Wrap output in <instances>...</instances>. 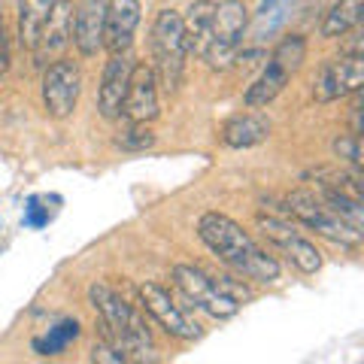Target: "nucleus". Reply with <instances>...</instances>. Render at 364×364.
<instances>
[{
  "instance_id": "nucleus-1",
  "label": "nucleus",
  "mask_w": 364,
  "mask_h": 364,
  "mask_svg": "<svg viewBox=\"0 0 364 364\" xmlns=\"http://www.w3.org/2000/svg\"><path fill=\"white\" fill-rule=\"evenodd\" d=\"M198 237L213 255H219L225 264L237 270L240 277L261 282V286H270V282L279 279V273H282L279 261L267 255L264 249L252 240V234L243 231V225H237L231 215L203 213L198 219Z\"/></svg>"
},
{
  "instance_id": "nucleus-2",
  "label": "nucleus",
  "mask_w": 364,
  "mask_h": 364,
  "mask_svg": "<svg viewBox=\"0 0 364 364\" xmlns=\"http://www.w3.org/2000/svg\"><path fill=\"white\" fill-rule=\"evenodd\" d=\"M88 301L100 316V328L104 337L116 346L124 361H155V343H152V331L146 325L143 313L134 304H128L116 289H109L107 282H95L88 289Z\"/></svg>"
},
{
  "instance_id": "nucleus-3",
  "label": "nucleus",
  "mask_w": 364,
  "mask_h": 364,
  "mask_svg": "<svg viewBox=\"0 0 364 364\" xmlns=\"http://www.w3.org/2000/svg\"><path fill=\"white\" fill-rule=\"evenodd\" d=\"M186 43H182V16L176 9H161L152 25V70L158 91L176 95L186 70Z\"/></svg>"
},
{
  "instance_id": "nucleus-4",
  "label": "nucleus",
  "mask_w": 364,
  "mask_h": 364,
  "mask_svg": "<svg viewBox=\"0 0 364 364\" xmlns=\"http://www.w3.org/2000/svg\"><path fill=\"white\" fill-rule=\"evenodd\" d=\"M304 61H306V40L298 37V33H289V37H282L277 43V49L270 52L267 67L258 73L255 82L246 88L243 104L249 109H261V107L273 104V100L282 95V88L289 85V79L301 70Z\"/></svg>"
},
{
  "instance_id": "nucleus-5",
  "label": "nucleus",
  "mask_w": 364,
  "mask_h": 364,
  "mask_svg": "<svg viewBox=\"0 0 364 364\" xmlns=\"http://www.w3.org/2000/svg\"><path fill=\"white\" fill-rule=\"evenodd\" d=\"M246 28H249V9L243 6V0H222V4H215L213 40H210V49L203 55V61L213 70H228L237 61V55H240Z\"/></svg>"
},
{
  "instance_id": "nucleus-6",
  "label": "nucleus",
  "mask_w": 364,
  "mask_h": 364,
  "mask_svg": "<svg viewBox=\"0 0 364 364\" xmlns=\"http://www.w3.org/2000/svg\"><path fill=\"white\" fill-rule=\"evenodd\" d=\"M286 215L294 222L306 225L310 231H316L318 237H325V240H331L337 246H346V249L361 246V234L346 228L322 200L313 195V191H306V188L291 191V195L286 198Z\"/></svg>"
},
{
  "instance_id": "nucleus-7",
  "label": "nucleus",
  "mask_w": 364,
  "mask_h": 364,
  "mask_svg": "<svg viewBox=\"0 0 364 364\" xmlns=\"http://www.w3.org/2000/svg\"><path fill=\"white\" fill-rule=\"evenodd\" d=\"M173 282H176V289H179L182 298H186L188 306H195V310L207 313L213 318H231V316H237V310H240V304L228 298V294L219 289L215 277L207 273L203 267L176 264L173 267Z\"/></svg>"
},
{
  "instance_id": "nucleus-8",
  "label": "nucleus",
  "mask_w": 364,
  "mask_h": 364,
  "mask_svg": "<svg viewBox=\"0 0 364 364\" xmlns=\"http://www.w3.org/2000/svg\"><path fill=\"white\" fill-rule=\"evenodd\" d=\"M82 95V70L70 58L43 67V109L49 119H70Z\"/></svg>"
},
{
  "instance_id": "nucleus-9",
  "label": "nucleus",
  "mask_w": 364,
  "mask_h": 364,
  "mask_svg": "<svg viewBox=\"0 0 364 364\" xmlns=\"http://www.w3.org/2000/svg\"><path fill=\"white\" fill-rule=\"evenodd\" d=\"M136 294H140L143 313L149 316L158 328H164L170 337L191 343V340H198L203 334L200 325L182 310V304H176V298L164 286H158V282H143V286L136 289Z\"/></svg>"
},
{
  "instance_id": "nucleus-10",
  "label": "nucleus",
  "mask_w": 364,
  "mask_h": 364,
  "mask_svg": "<svg viewBox=\"0 0 364 364\" xmlns=\"http://www.w3.org/2000/svg\"><path fill=\"white\" fill-rule=\"evenodd\" d=\"M258 231L264 234V240L279 249L282 255L289 258V264L294 270L306 273V277H313V273L322 270V252L306 240V237H301L294 228L289 225V219H282V215H258Z\"/></svg>"
},
{
  "instance_id": "nucleus-11",
  "label": "nucleus",
  "mask_w": 364,
  "mask_h": 364,
  "mask_svg": "<svg viewBox=\"0 0 364 364\" xmlns=\"http://www.w3.org/2000/svg\"><path fill=\"white\" fill-rule=\"evenodd\" d=\"M364 85V55H343L325 61L322 70L316 73L313 97L316 104H334L349 95H358Z\"/></svg>"
},
{
  "instance_id": "nucleus-12",
  "label": "nucleus",
  "mask_w": 364,
  "mask_h": 364,
  "mask_svg": "<svg viewBox=\"0 0 364 364\" xmlns=\"http://www.w3.org/2000/svg\"><path fill=\"white\" fill-rule=\"evenodd\" d=\"M73 16H76L73 0H52L49 18H46L40 40L33 46V64L46 67V64L64 58L67 46L73 43Z\"/></svg>"
},
{
  "instance_id": "nucleus-13",
  "label": "nucleus",
  "mask_w": 364,
  "mask_h": 364,
  "mask_svg": "<svg viewBox=\"0 0 364 364\" xmlns=\"http://www.w3.org/2000/svg\"><path fill=\"white\" fill-rule=\"evenodd\" d=\"M134 64L136 61L128 49V52H112L104 67V79H100V88H97V109L109 122L122 119V104H124V95H128Z\"/></svg>"
},
{
  "instance_id": "nucleus-14",
  "label": "nucleus",
  "mask_w": 364,
  "mask_h": 364,
  "mask_svg": "<svg viewBox=\"0 0 364 364\" xmlns=\"http://www.w3.org/2000/svg\"><path fill=\"white\" fill-rule=\"evenodd\" d=\"M122 116L128 122H146V124H152L158 119V82L149 64L143 61L134 64L128 95H124V104H122Z\"/></svg>"
},
{
  "instance_id": "nucleus-15",
  "label": "nucleus",
  "mask_w": 364,
  "mask_h": 364,
  "mask_svg": "<svg viewBox=\"0 0 364 364\" xmlns=\"http://www.w3.org/2000/svg\"><path fill=\"white\" fill-rule=\"evenodd\" d=\"M140 0H107V18H104V49L128 52L134 46V33L140 28Z\"/></svg>"
},
{
  "instance_id": "nucleus-16",
  "label": "nucleus",
  "mask_w": 364,
  "mask_h": 364,
  "mask_svg": "<svg viewBox=\"0 0 364 364\" xmlns=\"http://www.w3.org/2000/svg\"><path fill=\"white\" fill-rule=\"evenodd\" d=\"M107 0H82L73 16V43L82 58H95L104 49Z\"/></svg>"
},
{
  "instance_id": "nucleus-17",
  "label": "nucleus",
  "mask_w": 364,
  "mask_h": 364,
  "mask_svg": "<svg viewBox=\"0 0 364 364\" xmlns=\"http://www.w3.org/2000/svg\"><path fill=\"white\" fill-rule=\"evenodd\" d=\"M213 13L215 4L213 0H195L186 16H182V43H186V55H195V58H203L210 49L213 40Z\"/></svg>"
},
{
  "instance_id": "nucleus-18",
  "label": "nucleus",
  "mask_w": 364,
  "mask_h": 364,
  "mask_svg": "<svg viewBox=\"0 0 364 364\" xmlns=\"http://www.w3.org/2000/svg\"><path fill=\"white\" fill-rule=\"evenodd\" d=\"M270 136V122L261 112H240V116L228 119L222 128V143L228 149H252L261 146Z\"/></svg>"
},
{
  "instance_id": "nucleus-19",
  "label": "nucleus",
  "mask_w": 364,
  "mask_h": 364,
  "mask_svg": "<svg viewBox=\"0 0 364 364\" xmlns=\"http://www.w3.org/2000/svg\"><path fill=\"white\" fill-rule=\"evenodd\" d=\"M52 0H18V46L25 52H33L40 40V31L49 18Z\"/></svg>"
},
{
  "instance_id": "nucleus-20",
  "label": "nucleus",
  "mask_w": 364,
  "mask_h": 364,
  "mask_svg": "<svg viewBox=\"0 0 364 364\" xmlns=\"http://www.w3.org/2000/svg\"><path fill=\"white\" fill-rule=\"evenodd\" d=\"M318 188H322V203L325 207L331 210L346 228H352L355 234L364 237V207H361V200L352 198V195H343V191H337L331 186H318Z\"/></svg>"
},
{
  "instance_id": "nucleus-21",
  "label": "nucleus",
  "mask_w": 364,
  "mask_h": 364,
  "mask_svg": "<svg viewBox=\"0 0 364 364\" xmlns=\"http://www.w3.org/2000/svg\"><path fill=\"white\" fill-rule=\"evenodd\" d=\"M361 13H364V0H337L322 21V37L325 40L343 37L346 31L361 25Z\"/></svg>"
},
{
  "instance_id": "nucleus-22",
  "label": "nucleus",
  "mask_w": 364,
  "mask_h": 364,
  "mask_svg": "<svg viewBox=\"0 0 364 364\" xmlns=\"http://www.w3.org/2000/svg\"><path fill=\"white\" fill-rule=\"evenodd\" d=\"M76 337H79V322H76V318H61V322L52 325L46 334L33 337V340H31V349L37 352V355H43V358L61 355V352L70 346Z\"/></svg>"
},
{
  "instance_id": "nucleus-23",
  "label": "nucleus",
  "mask_w": 364,
  "mask_h": 364,
  "mask_svg": "<svg viewBox=\"0 0 364 364\" xmlns=\"http://www.w3.org/2000/svg\"><path fill=\"white\" fill-rule=\"evenodd\" d=\"M289 16H291V0H261V9L255 16V40L277 33Z\"/></svg>"
},
{
  "instance_id": "nucleus-24",
  "label": "nucleus",
  "mask_w": 364,
  "mask_h": 364,
  "mask_svg": "<svg viewBox=\"0 0 364 364\" xmlns=\"http://www.w3.org/2000/svg\"><path fill=\"white\" fill-rule=\"evenodd\" d=\"M155 146V131L146 122H128L116 134V149L122 152H146Z\"/></svg>"
},
{
  "instance_id": "nucleus-25",
  "label": "nucleus",
  "mask_w": 364,
  "mask_h": 364,
  "mask_svg": "<svg viewBox=\"0 0 364 364\" xmlns=\"http://www.w3.org/2000/svg\"><path fill=\"white\" fill-rule=\"evenodd\" d=\"M334 155L340 158V161H346L352 170H361V136H355V134L337 136L334 140Z\"/></svg>"
},
{
  "instance_id": "nucleus-26",
  "label": "nucleus",
  "mask_w": 364,
  "mask_h": 364,
  "mask_svg": "<svg viewBox=\"0 0 364 364\" xmlns=\"http://www.w3.org/2000/svg\"><path fill=\"white\" fill-rule=\"evenodd\" d=\"M215 282H219V289H222L231 301H237V304L252 301V289H249L243 279H234V277H215Z\"/></svg>"
},
{
  "instance_id": "nucleus-27",
  "label": "nucleus",
  "mask_w": 364,
  "mask_h": 364,
  "mask_svg": "<svg viewBox=\"0 0 364 364\" xmlns=\"http://www.w3.org/2000/svg\"><path fill=\"white\" fill-rule=\"evenodd\" d=\"M91 361H104V364H128L124 361V355L109 343V340H97L95 346H91Z\"/></svg>"
},
{
  "instance_id": "nucleus-28",
  "label": "nucleus",
  "mask_w": 364,
  "mask_h": 364,
  "mask_svg": "<svg viewBox=\"0 0 364 364\" xmlns=\"http://www.w3.org/2000/svg\"><path fill=\"white\" fill-rule=\"evenodd\" d=\"M9 61H13V55H9V40H6V33H4V18H0V85L6 82Z\"/></svg>"
},
{
  "instance_id": "nucleus-29",
  "label": "nucleus",
  "mask_w": 364,
  "mask_h": 364,
  "mask_svg": "<svg viewBox=\"0 0 364 364\" xmlns=\"http://www.w3.org/2000/svg\"><path fill=\"white\" fill-rule=\"evenodd\" d=\"M25 222H28L31 228H43L46 222H49V213L40 207V200H37V198H31V200H28V215H25Z\"/></svg>"
}]
</instances>
